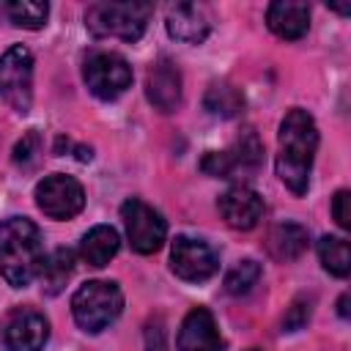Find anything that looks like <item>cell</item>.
<instances>
[{
	"instance_id": "1",
	"label": "cell",
	"mask_w": 351,
	"mask_h": 351,
	"mask_svg": "<svg viewBox=\"0 0 351 351\" xmlns=\"http://www.w3.org/2000/svg\"><path fill=\"white\" fill-rule=\"evenodd\" d=\"M315 148H318V129H315L313 115L302 107L288 110L285 118L280 121L274 167H277L280 181L296 197H302L310 186V170H313Z\"/></svg>"
},
{
	"instance_id": "2",
	"label": "cell",
	"mask_w": 351,
	"mask_h": 351,
	"mask_svg": "<svg viewBox=\"0 0 351 351\" xmlns=\"http://www.w3.org/2000/svg\"><path fill=\"white\" fill-rule=\"evenodd\" d=\"M44 266L41 230L27 217H11L0 225V274L8 285H30Z\"/></svg>"
},
{
	"instance_id": "3",
	"label": "cell",
	"mask_w": 351,
	"mask_h": 351,
	"mask_svg": "<svg viewBox=\"0 0 351 351\" xmlns=\"http://www.w3.org/2000/svg\"><path fill=\"white\" fill-rule=\"evenodd\" d=\"M154 14L151 3L140 0H101L88 5L85 11V27L96 38H123V41H137L148 19Z\"/></svg>"
},
{
	"instance_id": "4",
	"label": "cell",
	"mask_w": 351,
	"mask_h": 351,
	"mask_svg": "<svg viewBox=\"0 0 351 351\" xmlns=\"http://www.w3.org/2000/svg\"><path fill=\"white\" fill-rule=\"evenodd\" d=\"M123 310V293L110 280H88L71 296V315L80 329L96 335L107 329Z\"/></svg>"
},
{
	"instance_id": "5",
	"label": "cell",
	"mask_w": 351,
	"mask_h": 351,
	"mask_svg": "<svg viewBox=\"0 0 351 351\" xmlns=\"http://www.w3.org/2000/svg\"><path fill=\"white\" fill-rule=\"evenodd\" d=\"M263 162V145L252 129H244L236 143L225 151H208L200 159V170L214 178H241L252 176Z\"/></svg>"
},
{
	"instance_id": "6",
	"label": "cell",
	"mask_w": 351,
	"mask_h": 351,
	"mask_svg": "<svg viewBox=\"0 0 351 351\" xmlns=\"http://www.w3.org/2000/svg\"><path fill=\"white\" fill-rule=\"evenodd\" d=\"M0 96L22 115L33 104V55L22 44L0 55Z\"/></svg>"
},
{
	"instance_id": "7",
	"label": "cell",
	"mask_w": 351,
	"mask_h": 351,
	"mask_svg": "<svg viewBox=\"0 0 351 351\" xmlns=\"http://www.w3.org/2000/svg\"><path fill=\"white\" fill-rule=\"evenodd\" d=\"M82 77L96 99L112 101L132 85V66L115 52H93L82 66Z\"/></svg>"
},
{
	"instance_id": "8",
	"label": "cell",
	"mask_w": 351,
	"mask_h": 351,
	"mask_svg": "<svg viewBox=\"0 0 351 351\" xmlns=\"http://www.w3.org/2000/svg\"><path fill=\"white\" fill-rule=\"evenodd\" d=\"M121 217H123L126 236H129V244L134 252L151 255L165 244L167 225H165L162 214L156 208H151L148 203H143L140 197H129L121 206Z\"/></svg>"
},
{
	"instance_id": "9",
	"label": "cell",
	"mask_w": 351,
	"mask_h": 351,
	"mask_svg": "<svg viewBox=\"0 0 351 351\" xmlns=\"http://www.w3.org/2000/svg\"><path fill=\"white\" fill-rule=\"evenodd\" d=\"M36 206L49 219H71L85 206V189L77 178L52 173L36 184Z\"/></svg>"
},
{
	"instance_id": "10",
	"label": "cell",
	"mask_w": 351,
	"mask_h": 351,
	"mask_svg": "<svg viewBox=\"0 0 351 351\" xmlns=\"http://www.w3.org/2000/svg\"><path fill=\"white\" fill-rule=\"evenodd\" d=\"M217 252L206 241L192 236H176L170 250V269L176 271V277L186 282H203L217 271Z\"/></svg>"
},
{
	"instance_id": "11",
	"label": "cell",
	"mask_w": 351,
	"mask_h": 351,
	"mask_svg": "<svg viewBox=\"0 0 351 351\" xmlns=\"http://www.w3.org/2000/svg\"><path fill=\"white\" fill-rule=\"evenodd\" d=\"M49 337V324L41 313L19 307L5 318L3 343L8 351H41Z\"/></svg>"
},
{
	"instance_id": "12",
	"label": "cell",
	"mask_w": 351,
	"mask_h": 351,
	"mask_svg": "<svg viewBox=\"0 0 351 351\" xmlns=\"http://www.w3.org/2000/svg\"><path fill=\"white\" fill-rule=\"evenodd\" d=\"M145 96L159 112H173L181 104V71L170 58H159L148 69Z\"/></svg>"
},
{
	"instance_id": "13",
	"label": "cell",
	"mask_w": 351,
	"mask_h": 351,
	"mask_svg": "<svg viewBox=\"0 0 351 351\" xmlns=\"http://www.w3.org/2000/svg\"><path fill=\"white\" fill-rule=\"evenodd\" d=\"M219 214L233 230H252L263 217V197L250 186H230L219 195Z\"/></svg>"
},
{
	"instance_id": "14",
	"label": "cell",
	"mask_w": 351,
	"mask_h": 351,
	"mask_svg": "<svg viewBox=\"0 0 351 351\" xmlns=\"http://www.w3.org/2000/svg\"><path fill=\"white\" fill-rule=\"evenodd\" d=\"M167 33L184 44H200L211 30V16L200 3H176L165 16Z\"/></svg>"
},
{
	"instance_id": "15",
	"label": "cell",
	"mask_w": 351,
	"mask_h": 351,
	"mask_svg": "<svg viewBox=\"0 0 351 351\" xmlns=\"http://www.w3.org/2000/svg\"><path fill=\"white\" fill-rule=\"evenodd\" d=\"M178 351H222V337L214 324V315L206 307L186 313L178 329Z\"/></svg>"
},
{
	"instance_id": "16",
	"label": "cell",
	"mask_w": 351,
	"mask_h": 351,
	"mask_svg": "<svg viewBox=\"0 0 351 351\" xmlns=\"http://www.w3.org/2000/svg\"><path fill=\"white\" fill-rule=\"evenodd\" d=\"M266 25L274 36H280L285 41L302 38L310 27V5L293 3V0H277L266 8Z\"/></svg>"
},
{
	"instance_id": "17",
	"label": "cell",
	"mask_w": 351,
	"mask_h": 351,
	"mask_svg": "<svg viewBox=\"0 0 351 351\" xmlns=\"http://www.w3.org/2000/svg\"><path fill=\"white\" fill-rule=\"evenodd\" d=\"M118 247H121L118 230L110 228V225H96V228H90V230L82 236V241H80V258H82L88 266L101 269V266H107V263L115 258Z\"/></svg>"
},
{
	"instance_id": "18",
	"label": "cell",
	"mask_w": 351,
	"mask_h": 351,
	"mask_svg": "<svg viewBox=\"0 0 351 351\" xmlns=\"http://www.w3.org/2000/svg\"><path fill=\"white\" fill-rule=\"evenodd\" d=\"M266 247L277 261H293L307 250V230L299 222H280L269 230Z\"/></svg>"
},
{
	"instance_id": "19",
	"label": "cell",
	"mask_w": 351,
	"mask_h": 351,
	"mask_svg": "<svg viewBox=\"0 0 351 351\" xmlns=\"http://www.w3.org/2000/svg\"><path fill=\"white\" fill-rule=\"evenodd\" d=\"M71 274H74V252L66 250V247H60V250H55L49 258H44V266H41V271H38L41 288H44L47 293H58V291H63V285L71 280Z\"/></svg>"
},
{
	"instance_id": "20",
	"label": "cell",
	"mask_w": 351,
	"mask_h": 351,
	"mask_svg": "<svg viewBox=\"0 0 351 351\" xmlns=\"http://www.w3.org/2000/svg\"><path fill=\"white\" fill-rule=\"evenodd\" d=\"M3 14L16 25V27H27V30H38L47 25L49 16V5L38 3V0H8L0 5Z\"/></svg>"
},
{
	"instance_id": "21",
	"label": "cell",
	"mask_w": 351,
	"mask_h": 351,
	"mask_svg": "<svg viewBox=\"0 0 351 351\" xmlns=\"http://www.w3.org/2000/svg\"><path fill=\"white\" fill-rule=\"evenodd\" d=\"M203 107H206L211 115L233 118V115H239V112H241L244 99H241V93H239L233 85H228V82H214V85L206 90Z\"/></svg>"
},
{
	"instance_id": "22",
	"label": "cell",
	"mask_w": 351,
	"mask_h": 351,
	"mask_svg": "<svg viewBox=\"0 0 351 351\" xmlns=\"http://www.w3.org/2000/svg\"><path fill=\"white\" fill-rule=\"evenodd\" d=\"M318 258L324 263V269L335 277H346L351 271V252H348V241L340 236H324L318 241Z\"/></svg>"
},
{
	"instance_id": "23",
	"label": "cell",
	"mask_w": 351,
	"mask_h": 351,
	"mask_svg": "<svg viewBox=\"0 0 351 351\" xmlns=\"http://www.w3.org/2000/svg\"><path fill=\"white\" fill-rule=\"evenodd\" d=\"M258 280H261V263L252 261V258H244L233 269H228L225 291L233 293V296H244V293L252 291V285H258Z\"/></svg>"
},
{
	"instance_id": "24",
	"label": "cell",
	"mask_w": 351,
	"mask_h": 351,
	"mask_svg": "<svg viewBox=\"0 0 351 351\" xmlns=\"http://www.w3.org/2000/svg\"><path fill=\"white\" fill-rule=\"evenodd\" d=\"M38 151H41V137H38L36 129H30V132L14 145V162H16V165H33L36 156H38Z\"/></svg>"
},
{
	"instance_id": "25",
	"label": "cell",
	"mask_w": 351,
	"mask_h": 351,
	"mask_svg": "<svg viewBox=\"0 0 351 351\" xmlns=\"http://www.w3.org/2000/svg\"><path fill=\"white\" fill-rule=\"evenodd\" d=\"M307 321H310V299L299 296V299H293V304L288 307V313L282 318V332H296Z\"/></svg>"
},
{
	"instance_id": "26",
	"label": "cell",
	"mask_w": 351,
	"mask_h": 351,
	"mask_svg": "<svg viewBox=\"0 0 351 351\" xmlns=\"http://www.w3.org/2000/svg\"><path fill=\"white\" fill-rule=\"evenodd\" d=\"M143 337H145V351H167V329H165L162 315L148 318Z\"/></svg>"
},
{
	"instance_id": "27",
	"label": "cell",
	"mask_w": 351,
	"mask_h": 351,
	"mask_svg": "<svg viewBox=\"0 0 351 351\" xmlns=\"http://www.w3.org/2000/svg\"><path fill=\"white\" fill-rule=\"evenodd\" d=\"M348 200H351L348 189H340V192H335V197H332V214H335V222H337V225H340L343 230H348V228H351Z\"/></svg>"
},
{
	"instance_id": "28",
	"label": "cell",
	"mask_w": 351,
	"mask_h": 351,
	"mask_svg": "<svg viewBox=\"0 0 351 351\" xmlns=\"http://www.w3.org/2000/svg\"><path fill=\"white\" fill-rule=\"evenodd\" d=\"M337 307H340V315H343V318H348V293H343V296H340Z\"/></svg>"
},
{
	"instance_id": "29",
	"label": "cell",
	"mask_w": 351,
	"mask_h": 351,
	"mask_svg": "<svg viewBox=\"0 0 351 351\" xmlns=\"http://www.w3.org/2000/svg\"><path fill=\"white\" fill-rule=\"evenodd\" d=\"M250 351H261V348H250Z\"/></svg>"
}]
</instances>
